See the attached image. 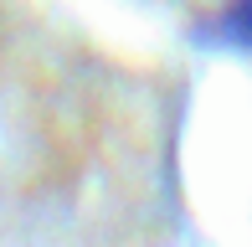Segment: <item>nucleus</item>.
Returning <instances> with one entry per match:
<instances>
[{
  "instance_id": "nucleus-1",
  "label": "nucleus",
  "mask_w": 252,
  "mask_h": 247,
  "mask_svg": "<svg viewBox=\"0 0 252 247\" xmlns=\"http://www.w3.org/2000/svg\"><path fill=\"white\" fill-rule=\"evenodd\" d=\"M221 36H232L237 47H252V0H237L221 16Z\"/></svg>"
}]
</instances>
